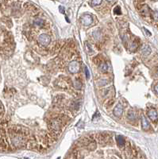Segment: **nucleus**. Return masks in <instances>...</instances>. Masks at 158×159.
I'll return each mask as SVG.
<instances>
[{
  "instance_id": "obj_1",
  "label": "nucleus",
  "mask_w": 158,
  "mask_h": 159,
  "mask_svg": "<svg viewBox=\"0 0 158 159\" xmlns=\"http://www.w3.org/2000/svg\"><path fill=\"white\" fill-rule=\"evenodd\" d=\"M139 2L141 14L158 26V0H139Z\"/></svg>"
},
{
  "instance_id": "obj_2",
  "label": "nucleus",
  "mask_w": 158,
  "mask_h": 159,
  "mask_svg": "<svg viewBox=\"0 0 158 159\" xmlns=\"http://www.w3.org/2000/svg\"><path fill=\"white\" fill-rule=\"evenodd\" d=\"M37 42L42 46H47L51 42V37L46 34H42L38 37Z\"/></svg>"
},
{
  "instance_id": "obj_3",
  "label": "nucleus",
  "mask_w": 158,
  "mask_h": 159,
  "mask_svg": "<svg viewBox=\"0 0 158 159\" xmlns=\"http://www.w3.org/2000/svg\"><path fill=\"white\" fill-rule=\"evenodd\" d=\"M68 70L71 73H73V74L78 73L79 70H80V64L76 61H71L68 65Z\"/></svg>"
},
{
  "instance_id": "obj_4",
  "label": "nucleus",
  "mask_w": 158,
  "mask_h": 159,
  "mask_svg": "<svg viewBox=\"0 0 158 159\" xmlns=\"http://www.w3.org/2000/svg\"><path fill=\"white\" fill-rule=\"evenodd\" d=\"M80 21H81V23L84 26H90L92 23L93 18H92V15H90V14H84L80 18Z\"/></svg>"
},
{
  "instance_id": "obj_5",
  "label": "nucleus",
  "mask_w": 158,
  "mask_h": 159,
  "mask_svg": "<svg viewBox=\"0 0 158 159\" xmlns=\"http://www.w3.org/2000/svg\"><path fill=\"white\" fill-rule=\"evenodd\" d=\"M148 116H149V118H150V120L153 123L157 122L158 115H157V112L156 111V109H150V110L148 112Z\"/></svg>"
},
{
  "instance_id": "obj_6",
  "label": "nucleus",
  "mask_w": 158,
  "mask_h": 159,
  "mask_svg": "<svg viewBox=\"0 0 158 159\" xmlns=\"http://www.w3.org/2000/svg\"><path fill=\"white\" fill-rule=\"evenodd\" d=\"M114 115L117 117H120L122 113H123V108H122V106L120 104H118L114 109V112H113Z\"/></svg>"
},
{
  "instance_id": "obj_7",
  "label": "nucleus",
  "mask_w": 158,
  "mask_h": 159,
  "mask_svg": "<svg viewBox=\"0 0 158 159\" xmlns=\"http://www.w3.org/2000/svg\"><path fill=\"white\" fill-rule=\"evenodd\" d=\"M61 126V122L60 119L58 118H55L52 120V128L55 131H58L60 130V128Z\"/></svg>"
},
{
  "instance_id": "obj_8",
  "label": "nucleus",
  "mask_w": 158,
  "mask_h": 159,
  "mask_svg": "<svg viewBox=\"0 0 158 159\" xmlns=\"http://www.w3.org/2000/svg\"><path fill=\"white\" fill-rule=\"evenodd\" d=\"M141 119H142V128L144 129V130H148V129L150 127L149 121L147 120V118L143 115H141Z\"/></svg>"
},
{
  "instance_id": "obj_9",
  "label": "nucleus",
  "mask_w": 158,
  "mask_h": 159,
  "mask_svg": "<svg viewBox=\"0 0 158 159\" xmlns=\"http://www.w3.org/2000/svg\"><path fill=\"white\" fill-rule=\"evenodd\" d=\"M116 141H117V144L119 147H123L125 145V139L121 135H117L116 136Z\"/></svg>"
},
{
  "instance_id": "obj_10",
  "label": "nucleus",
  "mask_w": 158,
  "mask_h": 159,
  "mask_svg": "<svg viewBox=\"0 0 158 159\" xmlns=\"http://www.w3.org/2000/svg\"><path fill=\"white\" fill-rule=\"evenodd\" d=\"M150 52H151V49H150V48H149V46H148V45H143L142 47V53L144 54V55H145V56H147V55H149V53H150Z\"/></svg>"
},
{
  "instance_id": "obj_11",
  "label": "nucleus",
  "mask_w": 158,
  "mask_h": 159,
  "mask_svg": "<svg viewBox=\"0 0 158 159\" xmlns=\"http://www.w3.org/2000/svg\"><path fill=\"white\" fill-rule=\"evenodd\" d=\"M127 118H128V119H130V121H134L135 119V118H136L135 112L132 110H130L127 113Z\"/></svg>"
},
{
  "instance_id": "obj_12",
  "label": "nucleus",
  "mask_w": 158,
  "mask_h": 159,
  "mask_svg": "<svg viewBox=\"0 0 158 159\" xmlns=\"http://www.w3.org/2000/svg\"><path fill=\"white\" fill-rule=\"evenodd\" d=\"M98 68H99V70L102 73H106L108 70V66L106 63H101L99 66H98Z\"/></svg>"
},
{
  "instance_id": "obj_13",
  "label": "nucleus",
  "mask_w": 158,
  "mask_h": 159,
  "mask_svg": "<svg viewBox=\"0 0 158 159\" xmlns=\"http://www.w3.org/2000/svg\"><path fill=\"white\" fill-rule=\"evenodd\" d=\"M34 24H35L37 26L42 27V26L45 25V22L43 21L42 19H41V18H36V19L34 20Z\"/></svg>"
},
{
  "instance_id": "obj_14",
  "label": "nucleus",
  "mask_w": 158,
  "mask_h": 159,
  "mask_svg": "<svg viewBox=\"0 0 158 159\" xmlns=\"http://www.w3.org/2000/svg\"><path fill=\"white\" fill-rule=\"evenodd\" d=\"M102 2H103V0H92V6H98L102 3Z\"/></svg>"
},
{
  "instance_id": "obj_15",
  "label": "nucleus",
  "mask_w": 158,
  "mask_h": 159,
  "mask_svg": "<svg viewBox=\"0 0 158 159\" xmlns=\"http://www.w3.org/2000/svg\"><path fill=\"white\" fill-rule=\"evenodd\" d=\"M114 14H122V12H121V8H120V6H116L115 8H114Z\"/></svg>"
},
{
  "instance_id": "obj_16",
  "label": "nucleus",
  "mask_w": 158,
  "mask_h": 159,
  "mask_svg": "<svg viewBox=\"0 0 158 159\" xmlns=\"http://www.w3.org/2000/svg\"><path fill=\"white\" fill-rule=\"evenodd\" d=\"M137 44L134 43V42H132V43L130 44V50L134 51V50H135V49H137Z\"/></svg>"
},
{
  "instance_id": "obj_17",
  "label": "nucleus",
  "mask_w": 158,
  "mask_h": 159,
  "mask_svg": "<svg viewBox=\"0 0 158 159\" xmlns=\"http://www.w3.org/2000/svg\"><path fill=\"white\" fill-rule=\"evenodd\" d=\"M81 87H82V84L80 81H76L75 83V88L77 89V90H80V89L81 88Z\"/></svg>"
},
{
  "instance_id": "obj_18",
  "label": "nucleus",
  "mask_w": 158,
  "mask_h": 159,
  "mask_svg": "<svg viewBox=\"0 0 158 159\" xmlns=\"http://www.w3.org/2000/svg\"><path fill=\"white\" fill-rule=\"evenodd\" d=\"M85 74H86V77L87 79L90 77V73H89V70H88L87 67H85Z\"/></svg>"
},
{
  "instance_id": "obj_19",
  "label": "nucleus",
  "mask_w": 158,
  "mask_h": 159,
  "mask_svg": "<svg viewBox=\"0 0 158 159\" xmlns=\"http://www.w3.org/2000/svg\"><path fill=\"white\" fill-rule=\"evenodd\" d=\"M59 10H60V12L61 13V14H64V7H63V6H60L59 7Z\"/></svg>"
},
{
  "instance_id": "obj_20",
  "label": "nucleus",
  "mask_w": 158,
  "mask_h": 159,
  "mask_svg": "<svg viewBox=\"0 0 158 159\" xmlns=\"http://www.w3.org/2000/svg\"><path fill=\"white\" fill-rule=\"evenodd\" d=\"M154 89H155V91H156V93H158V84H156V85L155 86Z\"/></svg>"
},
{
  "instance_id": "obj_21",
  "label": "nucleus",
  "mask_w": 158,
  "mask_h": 159,
  "mask_svg": "<svg viewBox=\"0 0 158 159\" xmlns=\"http://www.w3.org/2000/svg\"><path fill=\"white\" fill-rule=\"evenodd\" d=\"M106 1H107V2H113L114 0H106Z\"/></svg>"
}]
</instances>
